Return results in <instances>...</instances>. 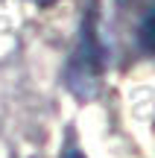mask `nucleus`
<instances>
[{
	"instance_id": "3",
	"label": "nucleus",
	"mask_w": 155,
	"mask_h": 158,
	"mask_svg": "<svg viewBox=\"0 0 155 158\" xmlns=\"http://www.w3.org/2000/svg\"><path fill=\"white\" fill-rule=\"evenodd\" d=\"M62 158H85V155H82L79 149H76V147H67V149H64V155H62Z\"/></svg>"
},
{
	"instance_id": "2",
	"label": "nucleus",
	"mask_w": 155,
	"mask_h": 158,
	"mask_svg": "<svg viewBox=\"0 0 155 158\" xmlns=\"http://www.w3.org/2000/svg\"><path fill=\"white\" fill-rule=\"evenodd\" d=\"M138 44L144 47L149 56H155V12H149V15L141 21V27H138Z\"/></svg>"
},
{
	"instance_id": "4",
	"label": "nucleus",
	"mask_w": 155,
	"mask_h": 158,
	"mask_svg": "<svg viewBox=\"0 0 155 158\" xmlns=\"http://www.w3.org/2000/svg\"><path fill=\"white\" fill-rule=\"evenodd\" d=\"M32 3H38V6H50V3H56V0H32Z\"/></svg>"
},
{
	"instance_id": "1",
	"label": "nucleus",
	"mask_w": 155,
	"mask_h": 158,
	"mask_svg": "<svg viewBox=\"0 0 155 158\" xmlns=\"http://www.w3.org/2000/svg\"><path fill=\"white\" fill-rule=\"evenodd\" d=\"M103 41L97 38V6L91 3V12L82 21V35L79 44H76V53L67 64V73H64V82L73 91L76 97H94L97 94L100 76H103Z\"/></svg>"
}]
</instances>
